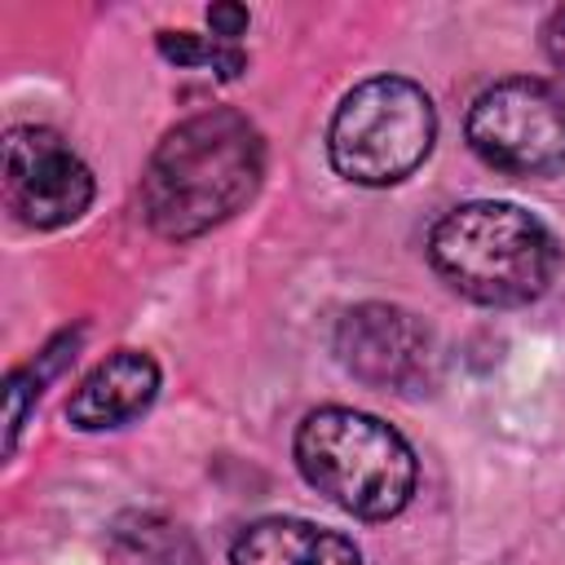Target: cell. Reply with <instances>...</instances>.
Masks as SVG:
<instances>
[{
    "label": "cell",
    "mask_w": 565,
    "mask_h": 565,
    "mask_svg": "<svg viewBox=\"0 0 565 565\" xmlns=\"http://www.w3.org/2000/svg\"><path fill=\"white\" fill-rule=\"evenodd\" d=\"M207 22H212V35H221V40H234V44H238V35L247 31L252 13H247L243 4H212V9H207Z\"/></svg>",
    "instance_id": "11"
},
{
    "label": "cell",
    "mask_w": 565,
    "mask_h": 565,
    "mask_svg": "<svg viewBox=\"0 0 565 565\" xmlns=\"http://www.w3.org/2000/svg\"><path fill=\"white\" fill-rule=\"evenodd\" d=\"M4 203L31 230L71 225L93 203V172L53 128H13L4 137Z\"/></svg>",
    "instance_id": "6"
},
{
    "label": "cell",
    "mask_w": 565,
    "mask_h": 565,
    "mask_svg": "<svg viewBox=\"0 0 565 565\" xmlns=\"http://www.w3.org/2000/svg\"><path fill=\"white\" fill-rule=\"evenodd\" d=\"M159 53L177 66H207L221 79H234L247 66V53L234 40L221 35H194V31H163L159 35Z\"/></svg>",
    "instance_id": "10"
},
{
    "label": "cell",
    "mask_w": 565,
    "mask_h": 565,
    "mask_svg": "<svg viewBox=\"0 0 565 565\" xmlns=\"http://www.w3.org/2000/svg\"><path fill=\"white\" fill-rule=\"evenodd\" d=\"M265 177V141L256 124L230 106L190 115L150 154L141 207L154 234L194 238L230 221Z\"/></svg>",
    "instance_id": "1"
},
{
    "label": "cell",
    "mask_w": 565,
    "mask_h": 565,
    "mask_svg": "<svg viewBox=\"0 0 565 565\" xmlns=\"http://www.w3.org/2000/svg\"><path fill=\"white\" fill-rule=\"evenodd\" d=\"M472 150L508 177L565 172V93L534 75L490 84L468 110Z\"/></svg>",
    "instance_id": "5"
},
{
    "label": "cell",
    "mask_w": 565,
    "mask_h": 565,
    "mask_svg": "<svg viewBox=\"0 0 565 565\" xmlns=\"http://www.w3.org/2000/svg\"><path fill=\"white\" fill-rule=\"evenodd\" d=\"M437 137V115L428 93L402 75H375L344 93L335 106L327 150L344 181L393 185L411 177Z\"/></svg>",
    "instance_id": "4"
},
{
    "label": "cell",
    "mask_w": 565,
    "mask_h": 565,
    "mask_svg": "<svg viewBox=\"0 0 565 565\" xmlns=\"http://www.w3.org/2000/svg\"><path fill=\"white\" fill-rule=\"evenodd\" d=\"M433 269L468 300L512 309L539 300L561 265L552 230L516 203H463L433 225Z\"/></svg>",
    "instance_id": "2"
},
{
    "label": "cell",
    "mask_w": 565,
    "mask_h": 565,
    "mask_svg": "<svg viewBox=\"0 0 565 565\" xmlns=\"http://www.w3.org/2000/svg\"><path fill=\"white\" fill-rule=\"evenodd\" d=\"M543 49H547V57H552V66H556V79H561V93H565V9H556V13L547 18V26H543Z\"/></svg>",
    "instance_id": "12"
},
{
    "label": "cell",
    "mask_w": 565,
    "mask_h": 565,
    "mask_svg": "<svg viewBox=\"0 0 565 565\" xmlns=\"http://www.w3.org/2000/svg\"><path fill=\"white\" fill-rule=\"evenodd\" d=\"M154 393H159V362L141 349H119L79 380V388L66 402V419L84 433L119 428L137 419L154 402Z\"/></svg>",
    "instance_id": "8"
},
{
    "label": "cell",
    "mask_w": 565,
    "mask_h": 565,
    "mask_svg": "<svg viewBox=\"0 0 565 565\" xmlns=\"http://www.w3.org/2000/svg\"><path fill=\"white\" fill-rule=\"evenodd\" d=\"M234 565H362L353 539L340 530L300 521V516H265L252 521L230 552Z\"/></svg>",
    "instance_id": "9"
},
{
    "label": "cell",
    "mask_w": 565,
    "mask_h": 565,
    "mask_svg": "<svg viewBox=\"0 0 565 565\" xmlns=\"http://www.w3.org/2000/svg\"><path fill=\"white\" fill-rule=\"evenodd\" d=\"M335 353L362 384L393 393H415L419 384H428L433 371L428 327H419L415 313L397 305H362L344 313L335 331Z\"/></svg>",
    "instance_id": "7"
},
{
    "label": "cell",
    "mask_w": 565,
    "mask_h": 565,
    "mask_svg": "<svg viewBox=\"0 0 565 565\" xmlns=\"http://www.w3.org/2000/svg\"><path fill=\"white\" fill-rule=\"evenodd\" d=\"M305 481L362 521L397 516L415 494V450L397 428L366 411L322 406L296 433Z\"/></svg>",
    "instance_id": "3"
}]
</instances>
